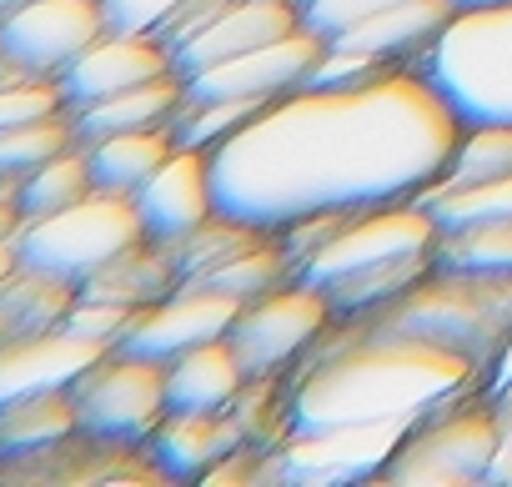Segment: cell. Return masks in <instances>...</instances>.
<instances>
[{"label":"cell","instance_id":"cell-1","mask_svg":"<svg viewBox=\"0 0 512 487\" xmlns=\"http://www.w3.org/2000/svg\"><path fill=\"white\" fill-rule=\"evenodd\" d=\"M457 136V111L417 66L367 86H297L211 151L216 211L277 231L312 211L417 201Z\"/></svg>","mask_w":512,"mask_h":487},{"label":"cell","instance_id":"cell-2","mask_svg":"<svg viewBox=\"0 0 512 487\" xmlns=\"http://www.w3.org/2000/svg\"><path fill=\"white\" fill-rule=\"evenodd\" d=\"M482 367L462 352L412 337H347L322 332L312 352L282 377L287 432H322L352 422L427 417L482 387Z\"/></svg>","mask_w":512,"mask_h":487},{"label":"cell","instance_id":"cell-3","mask_svg":"<svg viewBox=\"0 0 512 487\" xmlns=\"http://www.w3.org/2000/svg\"><path fill=\"white\" fill-rule=\"evenodd\" d=\"M332 332L432 342V347L472 357L487 372L497 347H502V337L512 332V277H477V272L432 267L427 277H417L392 302L352 312V317H337Z\"/></svg>","mask_w":512,"mask_h":487},{"label":"cell","instance_id":"cell-4","mask_svg":"<svg viewBox=\"0 0 512 487\" xmlns=\"http://www.w3.org/2000/svg\"><path fill=\"white\" fill-rule=\"evenodd\" d=\"M472 121H512V6H457L447 31L412 61Z\"/></svg>","mask_w":512,"mask_h":487},{"label":"cell","instance_id":"cell-5","mask_svg":"<svg viewBox=\"0 0 512 487\" xmlns=\"http://www.w3.org/2000/svg\"><path fill=\"white\" fill-rule=\"evenodd\" d=\"M136 241H146V221L136 211V196L96 186L76 206L41 216V221H26L16 236V257H21V267H36V272H51L61 282L86 287L106 262L131 252Z\"/></svg>","mask_w":512,"mask_h":487},{"label":"cell","instance_id":"cell-6","mask_svg":"<svg viewBox=\"0 0 512 487\" xmlns=\"http://www.w3.org/2000/svg\"><path fill=\"white\" fill-rule=\"evenodd\" d=\"M492 457H497L492 402L487 392H467L417 417L377 482L382 487H477L487 482Z\"/></svg>","mask_w":512,"mask_h":487},{"label":"cell","instance_id":"cell-7","mask_svg":"<svg viewBox=\"0 0 512 487\" xmlns=\"http://www.w3.org/2000/svg\"><path fill=\"white\" fill-rule=\"evenodd\" d=\"M437 252V221L427 216V206L417 201H397V206H372V211H352L332 241L297 267V282L337 292L377 267L392 262H412V257H432Z\"/></svg>","mask_w":512,"mask_h":487},{"label":"cell","instance_id":"cell-8","mask_svg":"<svg viewBox=\"0 0 512 487\" xmlns=\"http://www.w3.org/2000/svg\"><path fill=\"white\" fill-rule=\"evenodd\" d=\"M412 422L392 417V422H352V427H322V432H287L267 452V482H282V487L377 482Z\"/></svg>","mask_w":512,"mask_h":487},{"label":"cell","instance_id":"cell-9","mask_svg":"<svg viewBox=\"0 0 512 487\" xmlns=\"http://www.w3.org/2000/svg\"><path fill=\"white\" fill-rule=\"evenodd\" d=\"M332 322H337V307L322 287L287 282L267 297L246 302L236 312L226 342L236 347V357L251 377H287Z\"/></svg>","mask_w":512,"mask_h":487},{"label":"cell","instance_id":"cell-10","mask_svg":"<svg viewBox=\"0 0 512 487\" xmlns=\"http://www.w3.org/2000/svg\"><path fill=\"white\" fill-rule=\"evenodd\" d=\"M71 392H76L81 432L106 437V442L146 447V437L171 412V402H166V362L131 357V352H116V347L91 372H81L71 382Z\"/></svg>","mask_w":512,"mask_h":487},{"label":"cell","instance_id":"cell-11","mask_svg":"<svg viewBox=\"0 0 512 487\" xmlns=\"http://www.w3.org/2000/svg\"><path fill=\"white\" fill-rule=\"evenodd\" d=\"M106 36L101 0H26L0 21V51L21 61L41 81H61V71Z\"/></svg>","mask_w":512,"mask_h":487},{"label":"cell","instance_id":"cell-12","mask_svg":"<svg viewBox=\"0 0 512 487\" xmlns=\"http://www.w3.org/2000/svg\"><path fill=\"white\" fill-rule=\"evenodd\" d=\"M327 41L317 31H292L272 46H256L246 56H231V61H216L206 71H191L186 76V96L191 101H216V96H231V101H277L297 86H307L312 66L322 61Z\"/></svg>","mask_w":512,"mask_h":487},{"label":"cell","instance_id":"cell-13","mask_svg":"<svg viewBox=\"0 0 512 487\" xmlns=\"http://www.w3.org/2000/svg\"><path fill=\"white\" fill-rule=\"evenodd\" d=\"M246 302L226 297V292H211V287H196V282H181L171 297H161L156 307H141V317L131 322V332L121 337L116 352H131V357H151V362H171L211 337H226L236 312Z\"/></svg>","mask_w":512,"mask_h":487},{"label":"cell","instance_id":"cell-14","mask_svg":"<svg viewBox=\"0 0 512 487\" xmlns=\"http://www.w3.org/2000/svg\"><path fill=\"white\" fill-rule=\"evenodd\" d=\"M136 211L146 221L151 241H181L206 216H216V186H211V151L176 146L151 181L136 191Z\"/></svg>","mask_w":512,"mask_h":487},{"label":"cell","instance_id":"cell-15","mask_svg":"<svg viewBox=\"0 0 512 487\" xmlns=\"http://www.w3.org/2000/svg\"><path fill=\"white\" fill-rule=\"evenodd\" d=\"M106 352H111L106 342H91L71 327H51V332H36V337H21V342H0V407L36 397V392L71 387Z\"/></svg>","mask_w":512,"mask_h":487},{"label":"cell","instance_id":"cell-16","mask_svg":"<svg viewBox=\"0 0 512 487\" xmlns=\"http://www.w3.org/2000/svg\"><path fill=\"white\" fill-rule=\"evenodd\" d=\"M171 71H181V66H176V51L161 36H116V31H106L96 46H86L61 71V91H66V106H86V101L131 91V86L171 76Z\"/></svg>","mask_w":512,"mask_h":487},{"label":"cell","instance_id":"cell-17","mask_svg":"<svg viewBox=\"0 0 512 487\" xmlns=\"http://www.w3.org/2000/svg\"><path fill=\"white\" fill-rule=\"evenodd\" d=\"M292 31H302V11L292 0H231L196 41H186L176 51V66H181V76H191V71H206L216 61L246 56L256 46H272Z\"/></svg>","mask_w":512,"mask_h":487},{"label":"cell","instance_id":"cell-18","mask_svg":"<svg viewBox=\"0 0 512 487\" xmlns=\"http://www.w3.org/2000/svg\"><path fill=\"white\" fill-rule=\"evenodd\" d=\"M241 442L251 437L231 407L226 412H166L161 427L146 437V452L166 467L171 482H201V472L231 457Z\"/></svg>","mask_w":512,"mask_h":487},{"label":"cell","instance_id":"cell-19","mask_svg":"<svg viewBox=\"0 0 512 487\" xmlns=\"http://www.w3.org/2000/svg\"><path fill=\"white\" fill-rule=\"evenodd\" d=\"M452 16H457V0H402V6H392L382 16H367L352 31L332 36V46H347V51H362V56H377V61L397 66V61H417L447 31Z\"/></svg>","mask_w":512,"mask_h":487},{"label":"cell","instance_id":"cell-20","mask_svg":"<svg viewBox=\"0 0 512 487\" xmlns=\"http://www.w3.org/2000/svg\"><path fill=\"white\" fill-rule=\"evenodd\" d=\"M246 377L251 372L241 367L236 347L226 337H211L166 362V402L171 412H226L241 397Z\"/></svg>","mask_w":512,"mask_h":487},{"label":"cell","instance_id":"cell-21","mask_svg":"<svg viewBox=\"0 0 512 487\" xmlns=\"http://www.w3.org/2000/svg\"><path fill=\"white\" fill-rule=\"evenodd\" d=\"M186 101V76L171 71V76H156V81H141L131 91H116V96H101V101H86V106H71V121H76V141H101V136H116V131H146V126H171L176 111Z\"/></svg>","mask_w":512,"mask_h":487},{"label":"cell","instance_id":"cell-22","mask_svg":"<svg viewBox=\"0 0 512 487\" xmlns=\"http://www.w3.org/2000/svg\"><path fill=\"white\" fill-rule=\"evenodd\" d=\"M181 287V267L171 257L166 241H136L131 252H121L116 262H106L81 297H101V302H121V307H156L161 297H171Z\"/></svg>","mask_w":512,"mask_h":487},{"label":"cell","instance_id":"cell-23","mask_svg":"<svg viewBox=\"0 0 512 487\" xmlns=\"http://www.w3.org/2000/svg\"><path fill=\"white\" fill-rule=\"evenodd\" d=\"M76 297H81L76 282H61L36 267H16L0 282V342H21V337L61 327L66 312L76 307Z\"/></svg>","mask_w":512,"mask_h":487},{"label":"cell","instance_id":"cell-24","mask_svg":"<svg viewBox=\"0 0 512 487\" xmlns=\"http://www.w3.org/2000/svg\"><path fill=\"white\" fill-rule=\"evenodd\" d=\"M171 151H176V126H146V131H116V136L86 141L96 186L121 191V196H136Z\"/></svg>","mask_w":512,"mask_h":487},{"label":"cell","instance_id":"cell-25","mask_svg":"<svg viewBox=\"0 0 512 487\" xmlns=\"http://www.w3.org/2000/svg\"><path fill=\"white\" fill-rule=\"evenodd\" d=\"M81 432V412H76V392H36L21 397L11 407H0V457H21V452H41L61 437Z\"/></svg>","mask_w":512,"mask_h":487},{"label":"cell","instance_id":"cell-26","mask_svg":"<svg viewBox=\"0 0 512 487\" xmlns=\"http://www.w3.org/2000/svg\"><path fill=\"white\" fill-rule=\"evenodd\" d=\"M417 206L437 221V231H462V226H487L512 216V176L497 181H432Z\"/></svg>","mask_w":512,"mask_h":487},{"label":"cell","instance_id":"cell-27","mask_svg":"<svg viewBox=\"0 0 512 487\" xmlns=\"http://www.w3.org/2000/svg\"><path fill=\"white\" fill-rule=\"evenodd\" d=\"M91 191H96V176H91V156H86V146H71V151L51 156L46 166H36L31 176L16 181V196H21L26 221L56 216V211L76 206L81 196H91Z\"/></svg>","mask_w":512,"mask_h":487},{"label":"cell","instance_id":"cell-28","mask_svg":"<svg viewBox=\"0 0 512 487\" xmlns=\"http://www.w3.org/2000/svg\"><path fill=\"white\" fill-rule=\"evenodd\" d=\"M437 267L477 272V277H512V216L462 231H437Z\"/></svg>","mask_w":512,"mask_h":487},{"label":"cell","instance_id":"cell-29","mask_svg":"<svg viewBox=\"0 0 512 487\" xmlns=\"http://www.w3.org/2000/svg\"><path fill=\"white\" fill-rule=\"evenodd\" d=\"M81 146L76 141V121H71V106L56 111V116H36L26 126H11L0 131V181H21L31 176L36 166H46L51 156Z\"/></svg>","mask_w":512,"mask_h":487},{"label":"cell","instance_id":"cell-30","mask_svg":"<svg viewBox=\"0 0 512 487\" xmlns=\"http://www.w3.org/2000/svg\"><path fill=\"white\" fill-rule=\"evenodd\" d=\"M512 176V121H472L462 126L452 161L437 181H497Z\"/></svg>","mask_w":512,"mask_h":487},{"label":"cell","instance_id":"cell-31","mask_svg":"<svg viewBox=\"0 0 512 487\" xmlns=\"http://www.w3.org/2000/svg\"><path fill=\"white\" fill-rule=\"evenodd\" d=\"M141 317V307H121V302H101V297H76V307L66 312L61 327L91 337V342H106V347H121V337L131 332V322Z\"/></svg>","mask_w":512,"mask_h":487},{"label":"cell","instance_id":"cell-32","mask_svg":"<svg viewBox=\"0 0 512 487\" xmlns=\"http://www.w3.org/2000/svg\"><path fill=\"white\" fill-rule=\"evenodd\" d=\"M56 111H66L61 81H31V86H6L0 91V131L26 126L36 116H56Z\"/></svg>","mask_w":512,"mask_h":487},{"label":"cell","instance_id":"cell-33","mask_svg":"<svg viewBox=\"0 0 512 487\" xmlns=\"http://www.w3.org/2000/svg\"><path fill=\"white\" fill-rule=\"evenodd\" d=\"M392 6H402V0H312V6L302 11V26L317 31L322 41H332V36L352 31L357 21L382 16V11H392Z\"/></svg>","mask_w":512,"mask_h":487},{"label":"cell","instance_id":"cell-34","mask_svg":"<svg viewBox=\"0 0 512 487\" xmlns=\"http://www.w3.org/2000/svg\"><path fill=\"white\" fill-rule=\"evenodd\" d=\"M176 6L181 0H101L106 31H116V36H156L176 16Z\"/></svg>","mask_w":512,"mask_h":487},{"label":"cell","instance_id":"cell-35","mask_svg":"<svg viewBox=\"0 0 512 487\" xmlns=\"http://www.w3.org/2000/svg\"><path fill=\"white\" fill-rule=\"evenodd\" d=\"M226 6H231V0H181V6H176V16H171V21H166L156 36H161L171 51H181L186 41H196V36L211 26V21H216Z\"/></svg>","mask_w":512,"mask_h":487},{"label":"cell","instance_id":"cell-36","mask_svg":"<svg viewBox=\"0 0 512 487\" xmlns=\"http://www.w3.org/2000/svg\"><path fill=\"white\" fill-rule=\"evenodd\" d=\"M492 417H497V457L487 472V487H512V387L492 392Z\"/></svg>","mask_w":512,"mask_h":487},{"label":"cell","instance_id":"cell-37","mask_svg":"<svg viewBox=\"0 0 512 487\" xmlns=\"http://www.w3.org/2000/svg\"><path fill=\"white\" fill-rule=\"evenodd\" d=\"M487 397L492 392H502V387H512V332L502 337V347H497V357H492V367H487Z\"/></svg>","mask_w":512,"mask_h":487},{"label":"cell","instance_id":"cell-38","mask_svg":"<svg viewBox=\"0 0 512 487\" xmlns=\"http://www.w3.org/2000/svg\"><path fill=\"white\" fill-rule=\"evenodd\" d=\"M21 267V257H16V247H0V282H6L11 272Z\"/></svg>","mask_w":512,"mask_h":487},{"label":"cell","instance_id":"cell-39","mask_svg":"<svg viewBox=\"0 0 512 487\" xmlns=\"http://www.w3.org/2000/svg\"><path fill=\"white\" fill-rule=\"evenodd\" d=\"M21 6H26V0H0V21H6L11 11H21Z\"/></svg>","mask_w":512,"mask_h":487},{"label":"cell","instance_id":"cell-40","mask_svg":"<svg viewBox=\"0 0 512 487\" xmlns=\"http://www.w3.org/2000/svg\"><path fill=\"white\" fill-rule=\"evenodd\" d=\"M457 6H512V0H457Z\"/></svg>","mask_w":512,"mask_h":487}]
</instances>
